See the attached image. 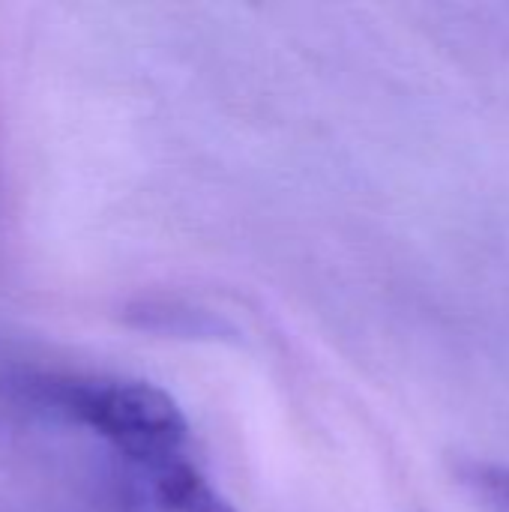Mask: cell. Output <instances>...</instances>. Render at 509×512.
<instances>
[{
    "label": "cell",
    "instance_id": "cell-3",
    "mask_svg": "<svg viewBox=\"0 0 509 512\" xmlns=\"http://www.w3.org/2000/svg\"><path fill=\"white\" fill-rule=\"evenodd\" d=\"M456 480L483 512H509V465L465 459L456 465Z\"/></svg>",
    "mask_w": 509,
    "mask_h": 512
},
{
    "label": "cell",
    "instance_id": "cell-2",
    "mask_svg": "<svg viewBox=\"0 0 509 512\" xmlns=\"http://www.w3.org/2000/svg\"><path fill=\"white\" fill-rule=\"evenodd\" d=\"M120 507L123 512H237L186 456L123 465Z\"/></svg>",
    "mask_w": 509,
    "mask_h": 512
},
{
    "label": "cell",
    "instance_id": "cell-1",
    "mask_svg": "<svg viewBox=\"0 0 509 512\" xmlns=\"http://www.w3.org/2000/svg\"><path fill=\"white\" fill-rule=\"evenodd\" d=\"M57 405L102 435L120 453L123 465H153L186 453L189 423L180 405L156 384L114 381L60 387Z\"/></svg>",
    "mask_w": 509,
    "mask_h": 512
}]
</instances>
